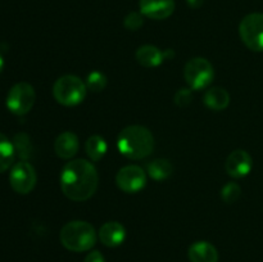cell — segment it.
I'll return each mask as SVG.
<instances>
[{"label": "cell", "instance_id": "277c9868", "mask_svg": "<svg viewBox=\"0 0 263 262\" xmlns=\"http://www.w3.org/2000/svg\"><path fill=\"white\" fill-rule=\"evenodd\" d=\"M86 84L74 74H64L59 77L53 86L54 99L66 107L80 104L86 97Z\"/></svg>", "mask_w": 263, "mask_h": 262}, {"label": "cell", "instance_id": "603a6c76", "mask_svg": "<svg viewBox=\"0 0 263 262\" xmlns=\"http://www.w3.org/2000/svg\"><path fill=\"white\" fill-rule=\"evenodd\" d=\"M144 15L139 12H131L123 20V25L127 30L136 31L144 25Z\"/></svg>", "mask_w": 263, "mask_h": 262}, {"label": "cell", "instance_id": "7c38bea8", "mask_svg": "<svg viewBox=\"0 0 263 262\" xmlns=\"http://www.w3.org/2000/svg\"><path fill=\"white\" fill-rule=\"evenodd\" d=\"M126 238V229L122 223L117 221L105 222L99 230V239L104 246L118 247L123 243Z\"/></svg>", "mask_w": 263, "mask_h": 262}, {"label": "cell", "instance_id": "484cf974", "mask_svg": "<svg viewBox=\"0 0 263 262\" xmlns=\"http://www.w3.org/2000/svg\"><path fill=\"white\" fill-rule=\"evenodd\" d=\"M186 3L190 8H194V9H197V8L202 7L203 3H204V0H186Z\"/></svg>", "mask_w": 263, "mask_h": 262}, {"label": "cell", "instance_id": "9a60e30c", "mask_svg": "<svg viewBox=\"0 0 263 262\" xmlns=\"http://www.w3.org/2000/svg\"><path fill=\"white\" fill-rule=\"evenodd\" d=\"M164 54L154 45H141L136 50V61L139 64L146 68H153V67L159 66L163 62Z\"/></svg>", "mask_w": 263, "mask_h": 262}, {"label": "cell", "instance_id": "7402d4cb", "mask_svg": "<svg viewBox=\"0 0 263 262\" xmlns=\"http://www.w3.org/2000/svg\"><path fill=\"white\" fill-rule=\"evenodd\" d=\"M14 148H15V151L18 152V154L21 156V158L25 161V159L28 158L31 154L30 138H28V136L23 133L17 134L14 138Z\"/></svg>", "mask_w": 263, "mask_h": 262}, {"label": "cell", "instance_id": "7a4b0ae2", "mask_svg": "<svg viewBox=\"0 0 263 262\" xmlns=\"http://www.w3.org/2000/svg\"><path fill=\"white\" fill-rule=\"evenodd\" d=\"M117 145L122 156L138 161L151 156L154 149V136L144 126L131 125L121 131Z\"/></svg>", "mask_w": 263, "mask_h": 262}, {"label": "cell", "instance_id": "d4e9b609", "mask_svg": "<svg viewBox=\"0 0 263 262\" xmlns=\"http://www.w3.org/2000/svg\"><path fill=\"white\" fill-rule=\"evenodd\" d=\"M84 262H105V259L99 251H91L85 257Z\"/></svg>", "mask_w": 263, "mask_h": 262}, {"label": "cell", "instance_id": "52a82bcc", "mask_svg": "<svg viewBox=\"0 0 263 262\" xmlns=\"http://www.w3.org/2000/svg\"><path fill=\"white\" fill-rule=\"evenodd\" d=\"M36 94L32 85L28 82H18L9 90L7 97V108L17 116H25L32 109Z\"/></svg>", "mask_w": 263, "mask_h": 262}, {"label": "cell", "instance_id": "2e32d148", "mask_svg": "<svg viewBox=\"0 0 263 262\" xmlns=\"http://www.w3.org/2000/svg\"><path fill=\"white\" fill-rule=\"evenodd\" d=\"M203 103L212 110H223L230 104V95L223 87H211L204 92Z\"/></svg>", "mask_w": 263, "mask_h": 262}, {"label": "cell", "instance_id": "cb8c5ba5", "mask_svg": "<svg viewBox=\"0 0 263 262\" xmlns=\"http://www.w3.org/2000/svg\"><path fill=\"white\" fill-rule=\"evenodd\" d=\"M192 98H193L192 89H190V87H182V89H180L179 91L175 94L174 102L177 107L184 108V107H187V105L192 103Z\"/></svg>", "mask_w": 263, "mask_h": 262}, {"label": "cell", "instance_id": "ba28073f", "mask_svg": "<svg viewBox=\"0 0 263 262\" xmlns=\"http://www.w3.org/2000/svg\"><path fill=\"white\" fill-rule=\"evenodd\" d=\"M36 181H37V175L35 169L27 161L17 162L10 170V186L18 194H28L32 192Z\"/></svg>", "mask_w": 263, "mask_h": 262}, {"label": "cell", "instance_id": "ac0fdd59", "mask_svg": "<svg viewBox=\"0 0 263 262\" xmlns=\"http://www.w3.org/2000/svg\"><path fill=\"white\" fill-rule=\"evenodd\" d=\"M15 157L14 144L0 133V174L12 167Z\"/></svg>", "mask_w": 263, "mask_h": 262}, {"label": "cell", "instance_id": "8992f818", "mask_svg": "<svg viewBox=\"0 0 263 262\" xmlns=\"http://www.w3.org/2000/svg\"><path fill=\"white\" fill-rule=\"evenodd\" d=\"M239 35L248 49L263 51V13H251L241 20Z\"/></svg>", "mask_w": 263, "mask_h": 262}, {"label": "cell", "instance_id": "3957f363", "mask_svg": "<svg viewBox=\"0 0 263 262\" xmlns=\"http://www.w3.org/2000/svg\"><path fill=\"white\" fill-rule=\"evenodd\" d=\"M62 244L64 248L73 252H85L91 249L97 243V233L91 223L86 221H71L61 230Z\"/></svg>", "mask_w": 263, "mask_h": 262}, {"label": "cell", "instance_id": "6da1fadb", "mask_svg": "<svg viewBox=\"0 0 263 262\" xmlns=\"http://www.w3.org/2000/svg\"><path fill=\"white\" fill-rule=\"evenodd\" d=\"M59 180L63 194L73 202H84L91 198L99 185L97 169L86 159H73L64 164Z\"/></svg>", "mask_w": 263, "mask_h": 262}, {"label": "cell", "instance_id": "9c48e42d", "mask_svg": "<svg viewBox=\"0 0 263 262\" xmlns=\"http://www.w3.org/2000/svg\"><path fill=\"white\" fill-rule=\"evenodd\" d=\"M116 184L122 192L133 194L138 193L145 186L146 174L141 167L135 164H128L122 167L116 175Z\"/></svg>", "mask_w": 263, "mask_h": 262}, {"label": "cell", "instance_id": "4316f807", "mask_svg": "<svg viewBox=\"0 0 263 262\" xmlns=\"http://www.w3.org/2000/svg\"><path fill=\"white\" fill-rule=\"evenodd\" d=\"M3 68H4V59H3L2 54H0V73H2Z\"/></svg>", "mask_w": 263, "mask_h": 262}, {"label": "cell", "instance_id": "e0dca14e", "mask_svg": "<svg viewBox=\"0 0 263 262\" xmlns=\"http://www.w3.org/2000/svg\"><path fill=\"white\" fill-rule=\"evenodd\" d=\"M107 141L99 135L90 136L85 144V151H86L87 157L91 159L92 162H99L103 157L107 153Z\"/></svg>", "mask_w": 263, "mask_h": 262}, {"label": "cell", "instance_id": "d6986e66", "mask_svg": "<svg viewBox=\"0 0 263 262\" xmlns=\"http://www.w3.org/2000/svg\"><path fill=\"white\" fill-rule=\"evenodd\" d=\"M172 172H174V167H172L171 162L168 159L157 158L148 164L149 176L152 179L157 180V181L168 179L172 175Z\"/></svg>", "mask_w": 263, "mask_h": 262}, {"label": "cell", "instance_id": "8fae6325", "mask_svg": "<svg viewBox=\"0 0 263 262\" xmlns=\"http://www.w3.org/2000/svg\"><path fill=\"white\" fill-rule=\"evenodd\" d=\"M140 13L152 20H166L174 13L175 0H140Z\"/></svg>", "mask_w": 263, "mask_h": 262}, {"label": "cell", "instance_id": "5bb4252c", "mask_svg": "<svg viewBox=\"0 0 263 262\" xmlns=\"http://www.w3.org/2000/svg\"><path fill=\"white\" fill-rule=\"evenodd\" d=\"M189 258L192 262H217L218 252L208 241H197L190 246Z\"/></svg>", "mask_w": 263, "mask_h": 262}, {"label": "cell", "instance_id": "44dd1931", "mask_svg": "<svg viewBox=\"0 0 263 262\" xmlns=\"http://www.w3.org/2000/svg\"><path fill=\"white\" fill-rule=\"evenodd\" d=\"M241 188L236 182H228L225 186L221 189V198L228 204H233L240 198Z\"/></svg>", "mask_w": 263, "mask_h": 262}, {"label": "cell", "instance_id": "4fadbf2b", "mask_svg": "<svg viewBox=\"0 0 263 262\" xmlns=\"http://www.w3.org/2000/svg\"><path fill=\"white\" fill-rule=\"evenodd\" d=\"M79 138L72 131H64L58 138L55 139L54 143V151L57 156L63 159H71L79 152Z\"/></svg>", "mask_w": 263, "mask_h": 262}, {"label": "cell", "instance_id": "5b68a950", "mask_svg": "<svg viewBox=\"0 0 263 262\" xmlns=\"http://www.w3.org/2000/svg\"><path fill=\"white\" fill-rule=\"evenodd\" d=\"M184 77L192 90H202L210 86L215 79V69L208 59L192 58L184 68Z\"/></svg>", "mask_w": 263, "mask_h": 262}, {"label": "cell", "instance_id": "30bf717a", "mask_svg": "<svg viewBox=\"0 0 263 262\" xmlns=\"http://www.w3.org/2000/svg\"><path fill=\"white\" fill-rule=\"evenodd\" d=\"M253 169V159L251 154L243 149H236L231 152L225 162V170L231 177L241 179L247 176Z\"/></svg>", "mask_w": 263, "mask_h": 262}, {"label": "cell", "instance_id": "ffe728a7", "mask_svg": "<svg viewBox=\"0 0 263 262\" xmlns=\"http://www.w3.org/2000/svg\"><path fill=\"white\" fill-rule=\"evenodd\" d=\"M107 77H105L104 73L99 71H94L91 73L87 74V79H86V87L87 90H91L94 92H99L102 90L105 89L107 86Z\"/></svg>", "mask_w": 263, "mask_h": 262}]
</instances>
